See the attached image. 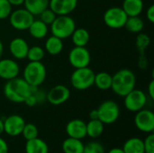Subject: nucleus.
<instances>
[{"label":"nucleus","mask_w":154,"mask_h":153,"mask_svg":"<svg viewBox=\"0 0 154 153\" xmlns=\"http://www.w3.org/2000/svg\"><path fill=\"white\" fill-rule=\"evenodd\" d=\"M62 41L63 40H61L54 35L48 37L45 41V44H44V50L52 56L59 55L62 51L63 47H64Z\"/></svg>","instance_id":"nucleus-21"},{"label":"nucleus","mask_w":154,"mask_h":153,"mask_svg":"<svg viewBox=\"0 0 154 153\" xmlns=\"http://www.w3.org/2000/svg\"><path fill=\"white\" fill-rule=\"evenodd\" d=\"M9 147L7 142L0 136V153H8Z\"/></svg>","instance_id":"nucleus-39"},{"label":"nucleus","mask_w":154,"mask_h":153,"mask_svg":"<svg viewBox=\"0 0 154 153\" xmlns=\"http://www.w3.org/2000/svg\"><path fill=\"white\" fill-rule=\"evenodd\" d=\"M24 151L25 153H49V146L45 141L37 137L26 141Z\"/></svg>","instance_id":"nucleus-18"},{"label":"nucleus","mask_w":154,"mask_h":153,"mask_svg":"<svg viewBox=\"0 0 154 153\" xmlns=\"http://www.w3.org/2000/svg\"><path fill=\"white\" fill-rule=\"evenodd\" d=\"M32 87H31L23 78H14L6 80L4 86L5 96L13 103H23L25 98L32 93Z\"/></svg>","instance_id":"nucleus-1"},{"label":"nucleus","mask_w":154,"mask_h":153,"mask_svg":"<svg viewBox=\"0 0 154 153\" xmlns=\"http://www.w3.org/2000/svg\"><path fill=\"white\" fill-rule=\"evenodd\" d=\"M95 74L89 67L75 69L70 76V84L77 90H87L94 86Z\"/></svg>","instance_id":"nucleus-5"},{"label":"nucleus","mask_w":154,"mask_h":153,"mask_svg":"<svg viewBox=\"0 0 154 153\" xmlns=\"http://www.w3.org/2000/svg\"><path fill=\"white\" fill-rule=\"evenodd\" d=\"M144 153H154V134L148 133L146 138L143 140Z\"/></svg>","instance_id":"nucleus-35"},{"label":"nucleus","mask_w":154,"mask_h":153,"mask_svg":"<svg viewBox=\"0 0 154 153\" xmlns=\"http://www.w3.org/2000/svg\"><path fill=\"white\" fill-rule=\"evenodd\" d=\"M89 118H90V120L98 119V114H97V109H93V110L90 111V113H89Z\"/></svg>","instance_id":"nucleus-42"},{"label":"nucleus","mask_w":154,"mask_h":153,"mask_svg":"<svg viewBox=\"0 0 154 153\" xmlns=\"http://www.w3.org/2000/svg\"><path fill=\"white\" fill-rule=\"evenodd\" d=\"M121 1H123V0H121Z\"/></svg>","instance_id":"nucleus-46"},{"label":"nucleus","mask_w":154,"mask_h":153,"mask_svg":"<svg viewBox=\"0 0 154 153\" xmlns=\"http://www.w3.org/2000/svg\"><path fill=\"white\" fill-rule=\"evenodd\" d=\"M134 125L142 133H152L154 131V113L150 109H144L135 113Z\"/></svg>","instance_id":"nucleus-11"},{"label":"nucleus","mask_w":154,"mask_h":153,"mask_svg":"<svg viewBox=\"0 0 154 153\" xmlns=\"http://www.w3.org/2000/svg\"><path fill=\"white\" fill-rule=\"evenodd\" d=\"M127 17V14L122 7L113 6L105 12L103 20L107 27L111 29H121L125 27Z\"/></svg>","instance_id":"nucleus-8"},{"label":"nucleus","mask_w":154,"mask_h":153,"mask_svg":"<svg viewBox=\"0 0 154 153\" xmlns=\"http://www.w3.org/2000/svg\"><path fill=\"white\" fill-rule=\"evenodd\" d=\"M105 124L100 120H89L87 123V136L91 139H97L103 134Z\"/></svg>","instance_id":"nucleus-27"},{"label":"nucleus","mask_w":154,"mask_h":153,"mask_svg":"<svg viewBox=\"0 0 154 153\" xmlns=\"http://www.w3.org/2000/svg\"><path fill=\"white\" fill-rule=\"evenodd\" d=\"M144 7L143 0H123L122 8L127 16H138Z\"/></svg>","instance_id":"nucleus-19"},{"label":"nucleus","mask_w":154,"mask_h":153,"mask_svg":"<svg viewBox=\"0 0 154 153\" xmlns=\"http://www.w3.org/2000/svg\"><path fill=\"white\" fill-rule=\"evenodd\" d=\"M125 29L132 33H140L144 28L143 20L138 16H128L125 24Z\"/></svg>","instance_id":"nucleus-28"},{"label":"nucleus","mask_w":154,"mask_h":153,"mask_svg":"<svg viewBox=\"0 0 154 153\" xmlns=\"http://www.w3.org/2000/svg\"><path fill=\"white\" fill-rule=\"evenodd\" d=\"M13 6L7 0H0V20H5L9 17L13 11Z\"/></svg>","instance_id":"nucleus-33"},{"label":"nucleus","mask_w":154,"mask_h":153,"mask_svg":"<svg viewBox=\"0 0 154 153\" xmlns=\"http://www.w3.org/2000/svg\"><path fill=\"white\" fill-rule=\"evenodd\" d=\"M50 26L52 35L64 40L71 36L76 29V23L69 15H57Z\"/></svg>","instance_id":"nucleus-4"},{"label":"nucleus","mask_w":154,"mask_h":153,"mask_svg":"<svg viewBox=\"0 0 154 153\" xmlns=\"http://www.w3.org/2000/svg\"><path fill=\"white\" fill-rule=\"evenodd\" d=\"M50 0H24L23 5L32 15H39L43 10L49 7Z\"/></svg>","instance_id":"nucleus-24"},{"label":"nucleus","mask_w":154,"mask_h":153,"mask_svg":"<svg viewBox=\"0 0 154 153\" xmlns=\"http://www.w3.org/2000/svg\"><path fill=\"white\" fill-rule=\"evenodd\" d=\"M65 130L68 137L82 140L87 136V123L81 119H73L67 124Z\"/></svg>","instance_id":"nucleus-16"},{"label":"nucleus","mask_w":154,"mask_h":153,"mask_svg":"<svg viewBox=\"0 0 154 153\" xmlns=\"http://www.w3.org/2000/svg\"><path fill=\"white\" fill-rule=\"evenodd\" d=\"M150 43H151V39L147 34L142 32L138 34L136 38V47L139 50L140 55H144V51L147 49V47L150 45Z\"/></svg>","instance_id":"nucleus-31"},{"label":"nucleus","mask_w":154,"mask_h":153,"mask_svg":"<svg viewBox=\"0 0 154 153\" xmlns=\"http://www.w3.org/2000/svg\"><path fill=\"white\" fill-rule=\"evenodd\" d=\"M125 106V108L132 113H136L146 106L147 96L146 94L140 89H133L125 96H124Z\"/></svg>","instance_id":"nucleus-9"},{"label":"nucleus","mask_w":154,"mask_h":153,"mask_svg":"<svg viewBox=\"0 0 154 153\" xmlns=\"http://www.w3.org/2000/svg\"><path fill=\"white\" fill-rule=\"evenodd\" d=\"M146 16H147V20L151 23H154V5H151L146 12Z\"/></svg>","instance_id":"nucleus-38"},{"label":"nucleus","mask_w":154,"mask_h":153,"mask_svg":"<svg viewBox=\"0 0 154 153\" xmlns=\"http://www.w3.org/2000/svg\"><path fill=\"white\" fill-rule=\"evenodd\" d=\"M9 22L11 26L17 31H26L34 20V15H32L25 8H17L12 11L9 15Z\"/></svg>","instance_id":"nucleus-7"},{"label":"nucleus","mask_w":154,"mask_h":153,"mask_svg":"<svg viewBox=\"0 0 154 153\" xmlns=\"http://www.w3.org/2000/svg\"><path fill=\"white\" fill-rule=\"evenodd\" d=\"M98 120L104 124H112L116 123L120 116V107L114 100H106L98 106Z\"/></svg>","instance_id":"nucleus-6"},{"label":"nucleus","mask_w":154,"mask_h":153,"mask_svg":"<svg viewBox=\"0 0 154 153\" xmlns=\"http://www.w3.org/2000/svg\"><path fill=\"white\" fill-rule=\"evenodd\" d=\"M12 6H20L22 5H23L24 0H7Z\"/></svg>","instance_id":"nucleus-41"},{"label":"nucleus","mask_w":154,"mask_h":153,"mask_svg":"<svg viewBox=\"0 0 154 153\" xmlns=\"http://www.w3.org/2000/svg\"><path fill=\"white\" fill-rule=\"evenodd\" d=\"M20 67L17 61L12 59H0V78L9 80L18 77Z\"/></svg>","instance_id":"nucleus-15"},{"label":"nucleus","mask_w":154,"mask_h":153,"mask_svg":"<svg viewBox=\"0 0 154 153\" xmlns=\"http://www.w3.org/2000/svg\"><path fill=\"white\" fill-rule=\"evenodd\" d=\"M45 56V50L41 46H32L29 47L26 59L29 61H42Z\"/></svg>","instance_id":"nucleus-29"},{"label":"nucleus","mask_w":154,"mask_h":153,"mask_svg":"<svg viewBox=\"0 0 154 153\" xmlns=\"http://www.w3.org/2000/svg\"><path fill=\"white\" fill-rule=\"evenodd\" d=\"M70 97V90L65 85H57L46 94V100L52 106H60Z\"/></svg>","instance_id":"nucleus-12"},{"label":"nucleus","mask_w":154,"mask_h":153,"mask_svg":"<svg viewBox=\"0 0 154 153\" xmlns=\"http://www.w3.org/2000/svg\"><path fill=\"white\" fill-rule=\"evenodd\" d=\"M39 15H40V20H41L42 22H43L44 23H46L48 26L51 25V24L52 23V22L55 20V18H56V16H57V15L53 13V11L51 10L49 7L46 8L45 10H43Z\"/></svg>","instance_id":"nucleus-34"},{"label":"nucleus","mask_w":154,"mask_h":153,"mask_svg":"<svg viewBox=\"0 0 154 153\" xmlns=\"http://www.w3.org/2000/svg\"><path fill=\"white\" fill-rule=\"evenodd\" d=\"M105 147L98 142H89L84 144L83 153H105Z\"/></svg>","instance_id":"nucleus-32"},{"label":"nucleus","mask_w":154,"mask_h":153,"mask_svg":"<svg viewBox=\"0 0 154 153\" xmlns=\"http://www.w3.org/2000/svg\"><path fill=\"white\" fill-rule=\"evenodd\" d=\"M78 5V0H50L49 8L56 15H69Z\"/></svg>","instance_id":"nucleus-14"},{"label":"nucleus","mask_w":154,"mask_h":153,"mask_svg":"<svg viewBox=\"0 0 154 153\" xmlns=\"http://www.w3.org/2000/svg\"><path fill=\"white\" fill-rule=\"evenodd\" d=\"M4 133V121L0 118V136Z\"/></svg>","instance_id":"nucleus-44"},{"label":"nucleus","mask_w":154,"mask_h":153,"mask_svg":"<svg viewBox=\"0 0 154 153\" xmlns=\"http://www.w3.org/2000/svg\"><path fill=\"white\" fill-rule=\"evenodd\" d=\"M46 75V68L42 61H29L24 67L23 78L31 87H39L45 81Z\"/></svg>","instance_id":"nucleus-3"},{"label":"nucleus","mask_w":154,"mask_h":153,"mask_svg":"<svg viewBox=\"0 0 154 153\" xmlns=\"http://www.w3.org/2000/svg\"><path fill=\"white\" fill-rule=\"evenodd\" d=\"M94 86H96L98 89L103 90V91L111 89L112 75L106 71H101V72L95 74Z\"/></svg>","instance_id":"nucleus-26"},{"label":"nucleus","mask_w":154,"mask_h":153,"mask_svg":"<svg viewBox=\"0 0 154 153\" xmlns=\"http://www.w3.org/2000/svg\"><path fill=\"white\" fill-rule=\"evenodd\" d=\"M30 35L36 39V40H42L46 37L49 32V27L46 23L39 20H33L30 27L28 28Z\"/></svg>","instance_id":"nucleus-20"},{"label":"nucleus","mask_w":154,"mask_h":153,"mask_svg":"<svg viewBox=\"0 0 154 153\" xmlns=\"http://www.w3.org/2000/svg\"><path fill=\"white\" fill-rule=\"evenodd\" d=\"M148 96L149 97L153 100L154 99V80H151L148 85Z\"/></svg>","instance_id":"nucleus-40"},{"label":"nucleus","mask_w":154,"mask_h":153,"mask_svg":"<svg viewBox=\"0 0 154 153\" xmlns=\"http://www.w3.org/2000/svg\"><path fill=\"white\" fill-rule=\"evenodd\" d=\"M33 94H34V96H35V97H36V99H37V102H38V104H42V103H43L44 101H46V94L47 93H45L43 90H42V89H39V87L33 92Z\"/></svg>","instance_id":"nucleus-36"},{"label":"nucleus","mask_w":154,"mask_h":153,"mask_svg":"<svg viewBox=\"0 0 154 153\" xmlns=\"http://www.w3.org/2000/svg\"><path fill=\"white\" fill-rule=\"evenodd\" d=\"M90 61V52L86 47L74 46L69 53V62L74 69L88 67Z\"/></svg>","instance_id":"nucleus-10"},{"label":"nucleus","mask_w":154,"mask_h":153,"mask_svg":"<svg viewBox=\"0 0 154 153\" xmlns=\"http://www.w3.org/2000/svg\"><path fill=\"white\" fill-rule=\"evenodd\" d=\"M61 148L64 153H83L84 143L82 140L68 137L63 141Z\"/></svg>","instance_id":"nucleus-22"},{"label":"nucleus","mask_w":154,"mask_h":153,"mask_svg":"<svg viewBox=\"0 0 154 153\" xmlns=\"http://www.w3.org/2000/svg\"><path fill=\"white\" fill-rule=\"evenodd\" d=\"M125 153H144L143 140L138 137H133L125 141L123 145Z\"/></svg>","instance_id":"nucleus-25"},{"label":"nucleus","mask_w":154,"mask_h":153,"mask_svg":"<svg viewBox=\"0 0 154 153\" xmlns=\"http://www.w3.org/2000/svg\"><path fill=\"white\" fill-rule=\"evenodd\" d=\"M107 153H125V151H123L122 148H112L111 150L108 151Z\"/></svg>","instance_id":"nucleus-43"},{"label":"nucleus","mask_w":154,"mask_h":153,"mask_svg":"<svg viewBox=\"0 0 154 153\" xmlns=\"http://www.w3.org/2000/svg\"><path fill=\"white\" fill-rule=\"evenodd\" d=\"M38 134H39V130L35 124H31V123H29V124L25 123L24 127H23V132H22V134H21L25 139V141L37 138Z\"/></svg>","instance_id":"nucleus-30"},{"label":"nucleus","mask_w":154,"mask_h":153,"mask_svg":"<svg viewBox=\"0 0 154 153\" xmlns=\"http://www.w3.org/2000/svg\"><path fill=\"white\" fill-rule=\"evenodd\" d=\"M70 38L74 46L86 47L89 41L90 34L89 32L85 28H76L72 32Z\"/></svg>","instance_id":"nucleus-23"},{"label":"nucleus","mask_w":154,"mask_h":153,"mask_svg":"<svg viewBox=\"0 0 154 153\" xmlns=\"http://www.w3.org/2000/svg\"><path fill=\"white\" fill-rule=\"evenodd\" d=\"M135 85L136 77L131 69H123L116 71L112 76L111 89L118 96H125L129 92L135 88Z\"/></svg>","instance_id":"nucleus-2"},{"label":"nucleus","mask_w":154,"mask_h":153,"mask_svg":"<svg viewBox=\"0 0 154 153\" xmlns=\"http://www.w3.org/2000/svg\"><path fill=\"white\" fill-rule=\"evenodd\" d=\"M4 121V133L11 137H16L22 134L25 124L24 119L18 115H11Z\"/></svg>","instance_id":"nucleus-13"},{"label":"nucleus","mask_w":154,"mask_h":153,"mask_svg":"<svg viewBox=\"0 0 154 153\" xmlns=\"http://www.w3.org/2000/svg\"><path fill=\"white\" fill-rule=\"evenodd\" d=\"M23 103H24L27 106H29V107H33V106H35L38 104L37 99H36V97H35V96H34L33 93H31V94L25 98V100H24Z\"/></svg>","instance_id":"nucleus-37"},{"label":"nucleus","mask_w":154,"mask_h":153,"mask_svg":"<svg viewBox=\"0 0 154 153\" xmlns=\"http://www.w3.org/2000/svg\"><path fill=\"white\" fill-rule=\"evenodd\" d=\"M29 50V45L27 41L20 37L14 38L9 43V50L13 58L15 60L26 59L27 52Z\"/></svg>","instance_id":"nucleus-17"},{"label":"nucleus","mask_w":154,"mask_h":153,"mask_svg":"<svg viewBox=\"0 0 154 153\" xmlns=\"http://www.w3.org/2000/svg\"><path fill=\"white\" fill-rule=\"evenodd\" d=\"M3 54H4V45H3V42L0 40V59L3 58Z\"/></svg>","instance_id":"nucleus-45"}]
</instances>
